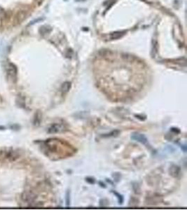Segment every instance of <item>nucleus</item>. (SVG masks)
Wrapping results in <instances>:
<instances>
[{"instance_id": "nucleus-4", "label": "nucleus", "mask_w": 187, "mask_h": 210, "mask_svg": "<svg viewBox=\"0 0 187 210\" xmlns=\"http://www.w3.org/2000/svg\"><path fill=\"white\" fill-rule=\"evenodd\" d=\"M170 172L173 177H177L180 173V168L177 165H173L170 169Z\"/></svg>"}, {"instance_id": "nucleus-10", "label": "nucleus", "mask_w": 187, "mask_h": 210, "mask_svg": "<svg viewBox=\"0 0 187 210\" xmlns=\"http://www.w3.org/2000/svg\"><path fill=\"white\" fill-rule=\"evenodd\" d=\"M20 102H21V104H20L19 106H21V107H25V103L24 99H23V97H18V99H17V103L18 104V103H20Z\"/></svg>"}, {"instance_id": "nucleus-7", "label": "nucleus", "mask_w": 187, "mask_h": 210, "mask_svg": "<svg viewBox=\"0 0 187 210\" xmlns=\"http://www.w3.org/2000/svg\"><path fill=\"white\" fill-rule=\"evenodd\" d=\"M126 34V32L122 31V32H116L112 33L110 35V39H117L121 38L124 35Z\"/></svg>"}, {"instance_id": "nucleus-11", "label": "nucleus", "mask_w": 187, "mask_h": 210, "mask_svg": "<svg viewBox=\"0 0 187 210\" xmlns=\"http://www.w3.org/2000/svg\"><path fill=\"white\" fill-rule=\"evenodd\" d=\"M70 191H67L66 193V205L68 207L70 206Z\"/></svg>"}, {"instance_id": "nucleus-5", "label": "nucleus", "mask_w": 187, "mask_h": 210, "mask_svg": "<svg viewBox=\"0 0 187 210\" xmlns=\"http://www.w3.org/2000/svg\"><path fill=\"white\" fill-rule=\"evenodd\" d=\"M71 88V83L69 81H66V82L63 83L61 87V92L62 95H65L66 93L69 92Z\"/></svg>"}, {"instance_id": "nucleus-2", "label": "nucleus", "mask_w": 187, "mask_h": 210, "mask_svg": "<svg viewBox=\"0 0 187 210\" xmlns=\"http://www.w3.org/2000/svg\"><path fill=\"white\" fill-rule=\"evenodd\" d=\"M64 130V127L63 125L58 124V123H55V124L52 125L51 126L48 128V133L49 134H55L60 133V132H62Z\"/></svg>"}, {"instance_id": "nucleus-3", "label": "nucleus", "mask_w": 187, "mask_h": 210, "mask_svg": "<svg viewBox=\"0 0 187 210\" xmlns=\"http://www.w3.org/2000/svg\"><path fill=\"white\" fill-rule=\"evenodd\" d=\"M131 138H132V140L140 142V143L146 145L148 144V140L146 139V137L144 135H141V134H139V133L133 134L132 136H131Z\"/></svg>"}, {"instance_id": "nucleus-6", "label": "nucleus", "mask_w": 187, "mask_h": 210, "mask_svg": "<svg viewBox=\"0 0 187 210\" xmlns=\"http://www.w3.org/2000/svg\"><path fill=\"white\" fill-rule=\"evenodd\" d=\"M41 113L40 111H37L35 115V118H34L33 121V124L35 126H39L40 125V123H41Z\"/></svg>"}, {"instance_id": "nucleus-9", "label": "nucleus", "mask_w": 187, "mask_h": 210, "mask_svg": "<svg viewBox=\"0 0 187 210\" xmlns=\"http://www.w3.org/2000/svg\"><path fill=\"white\" fill-rule=\"evenodd\" d=\"M113 193H114V194L115 195H117L118 200H119V204H122L123 202H124V198H123V196L119 193H117V192H113Z\"/></svg>"}, {"instance_id": "nucleus-8", "label": "nucleus", "mask_w": 187, "mask_h": 210, "mask_svg": "<svg viewBox=\"0 0 187 210\" xmlns=\"http://www.w3.org/2000/svg\"><path fill=\"white\" fill-rule=\"evenodd\" d=\"M119 134V131L118 130H115V131H112V133H109V134H106V135H102V137H114V136H117Z\"/></svg>"}, {"instance_id": "nucleus-14", "label": "nucleus", "mask_w": 187, "mask_h": 210, "mask_svg": "<svg viewBox=\"0 0 187 210\" xmlns=\"http://www.w3.org/2000/svg\"><path fill=\"white\" fill-rule=\"evenodd\" d=\"M99 184H101L100 186H102V187H104V188H105V187H106V186H105V184H102V182H99Z\"/></svg>"}, {"instance_id": "nucleus-12", "label": "nucleus", "mask_w": 187, "mask_h": 210, "mask_svg": "<svg viewBox=\"0 0 187 210\" xmlns=\"http://www.w3.org/2000/svg\"><path fill=\"white\" fill-rule=\"evenodd\" d=\"M86 182L88 183H89V184H95V179H94V178L87 177L86 179Z\"/></svg>"}, {"instance_id": "nucleus-13", "label": "nucleus", "mask_w": 187, "mask_h": 210, "mask_svg": "<svg viewBox=\"0 0 187 210\" xmlns=\"http://www.w3.org/2000/svg\"><path fill=\"white\" fill-rule=\"evenodd\" d=\"M5 129H6V128H5L4 126H2V125H1V126H0V130H4Z\"/></svg>"}, {"instance_id": "nucleus-1", "label": "nucleus", "mask_w": 187, "mask_h": 210, "mask_svg": "<svg viewBox=\"0 0 187 210\" xmlns=\"http://www.w3.org/2000/svg\"><path fill=\"white\" fill-rule=\"evenodd\" d=\"M5 71L8 80L13 84H16L18 80V68L16 65L11 62H6L5 65Z\"/></svg>"}]
</instances>
